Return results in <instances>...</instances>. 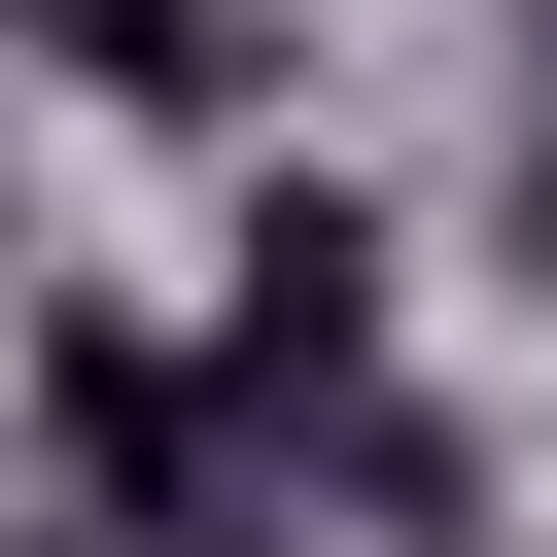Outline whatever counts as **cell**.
<instances>
[{
    "instance_id": "1",
    "label": "cell",
    "mask_w": 557,
    "mask_h": 557,
    "mask_svg": "<svg viewBox=\"0 0 557 557\" xmlns=\"http://www.w3.org/2000/svg\"><path fill=\"white\" fill-rule=\"evenodd\" d=\"M209 383L313 453V418L383 383V209H313V174H278V209H244V313H209Z\"/></svg>"
},
{
    "instance_id": "2",
    "label": "cell",
    "mask_w": 557,
    "mask_h": 557,
    "mask_svg": "<svg viewBox=\"0 0 557 557\" xmlns=\"http://www.w3.org/2000/svg\"><path fill=\"white\" fill-rule=\"evenodd\" d=\"M35 453L104 487V557H174V522H244V487H209V383H174L139 313H70V348H35Z\"/></svg>"
},
{
    "instance_id": "3",
    "label": "cell",
    "mask_w": 557,
    "mask_h": 557,
    "mask_svg": "<svg viewBox=\"0 0 557 557\" xmlns=\"http://www.w3.org/2000/svg\"><path fill=\"white\" fill-rule=\"evenodd\" d=\"M35 35H70L104 104H209V0H35Z\"/></svg>"
}]
</instances>
